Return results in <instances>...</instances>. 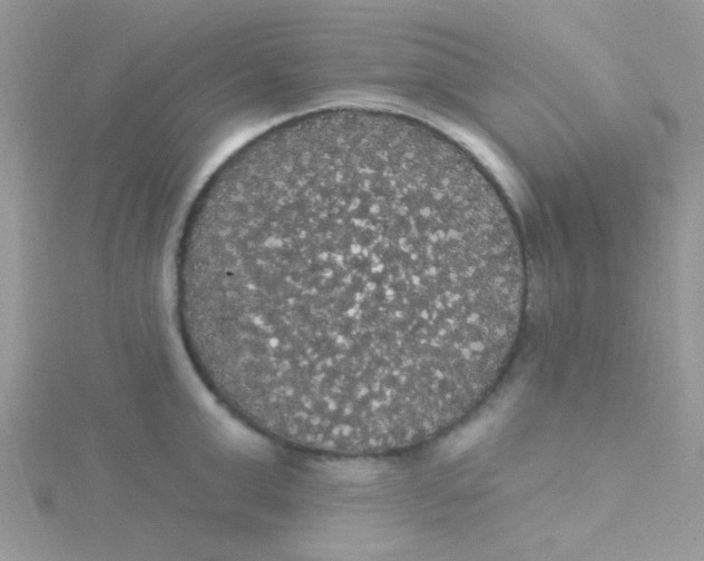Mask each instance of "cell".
Returning a JSON list of instances; mask_svg holds the SVG:
<instances>
[{
    "label": "cell",
    "mask_w": 704,
    "mask_h": 561,
    "mask_svg": "<svg viewBox=\"0 0 704 561\" xmlns=\"http://www.w3.org/2000/svg\"><path fill=\"white\" fill-rule=\"evenodd\" d=\"M526 279L509 207L468 152L356 118L276 137L219 183L177 260V309L199 375L244 423L377 456L490 393Z\"/></svg>",
    "instance_id": "6da1fadb"
}]
</instances>
